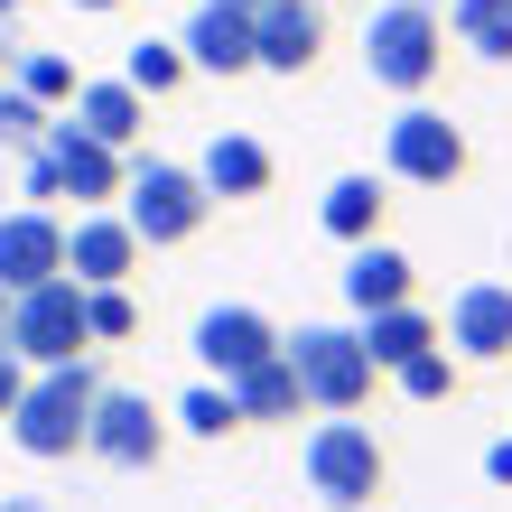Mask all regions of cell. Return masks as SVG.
<instances>
[{"label": "cell", "instance_id": "1", "mask_svg": "<svg viewBox=\"0 0 512 512\" xmlns=\"http://www.w3.org/2000/svg\"><path fill=\"white\" fill-rule=\"evenodd\" d=\"M298 466H308V494H317L326 512H373L382 485H391L382 438H373L354 410H326L317 429H308V447H298Z\"/></svg>", "mask_w": 512, "mask_h": 512}, {"label": "cell", "instance_id": "2", "mask_svg": "<svg viewBox=\"0 0 512 512\" xmlns=\"http://www.w3.org/2000/svg\"><path fill=\"white\" fill-rule=\"evenodd\" d=\"M94 364H47V373H28V391H19V410H10V438H19V457H38V466H56V457H84V419H94Z\"/></svg>", "mask_w": 512, "mask_h": 512}, {"label": "cell", "instance_id": "3", "mask_svg": "<svg viewBox=\"0 0 512 512\" xmlns=\"http://www.w3.org/2000/svg\"><path fill=\"white\" fill-rule=\"evenodd\" d=\"M438 66H447V19L429 10V0H391V10H373V28H364V75L382 84V94L419 103L438 84Z\"/></svg>", "mask_w": 512, "mask_h": 512}, {"label": "cell", "instance_id": "4", "mask_svg": "<svg viewBox=\"0 0 512 512\" xmlns=\"http://www.w3.org/2000/svg\"><path fill=\"white\" fill-rule=\"evenodd\" d=\"M122 224L140 233V252H168V243H196L205 215H215V196H205V177L196 168H177V159H140L122 177Z\"/></svg>", "mask_w": 512, "mask_h": 512}, {"label": "cell", "instance_id": "5", "mask_svg": "<svg viewBox=\"0 0 512 512\" xmlns=\"http://www.w3.org/2000/svg\"><path fill=\"white\" fill-rule=\"evenodd\" d=\"M0 345H10L28 373L94 354V336H84V280H66V270H56V280L19 289V298H10V326H0Z\"/></svg>", "mask_w": 512, "mask_h": 512}, {"label": "cell", "instance_id": "6", "mask_svg": "<svg viewBox=\"0 0 512 512\" xmlns=\"http://www.w3.org/2000/svg\"><path fill=\"white\" fill-rule=\"evenodd\" d=\"M280 354H289L298 391H308V410H364L382 382L354 326H298V336H280Z\"/></svg>", "mask_w": 512, "mask_h": 512}, {"label": "cell", "instance_id": "7", "mask_svg": "<svg viewBox=\"0 0 512 512\" xmlns=\"http://www.w3.org/2000/svg\"><path fill=\"white\" fill-rule=\"evenodd\" d=\"M382 168L401 177V187H457L466 177V131L447 122V112H429V103H401L391 131H382Z\"/></svg>", "mask_w": 512, "mask_h": 512}, {"label": "cell", "instance_id": "8", "mask_svg": "<svg viewBox=\"0 0 512 512\" xmlns=\"http://www.w3.org/2000/svg\"><path fill=\"white\" fill-rule=\"evenodd\" d=\"M84 457H103V466H122V475H149L168 457V419L149 410V391H94V419H84Z\"/></svg>", "mask_w": 512, "mask_h": 512}, {"label": "cell", "instance_id": "9", "mask_svg": "<svg viewBox=\"0 0 512 512\" xmlns=\"http://www.w3.org/2000/svg\"><path fill=\"white\" fill-rule=\"evenodd\" d=\"M317 56H326V0H261L252 10V66L308 75Z\"/></svg>", "mask_w": 512, "mask_h": 512}, {"label": "cell", "instance_id": "10", "mask_svg": "<svg viewBox=\"0 0 512 512\" xmlns=\"http://www.w3.org/2000/svg\"><path fill=\"white\" fill-rule=\"evenodd\" d=\"M438 345H457V364H503L512 354V289L503 280H466L457 298H447Z\"/></svg>", "mask_w": 512, "mask_h": 512}, {"label": "cell", "instance_id": "11", "mask_svg": "<svg viewBox=\"0 0 512 512\" xmlns=\"http://www.w3.org/2000/svg\"><path fill=\"white\" fill-rule=\"evenodd\" d=\"M131 270H140V233L122 224V205H84L75 233H66V280L112 289V280H131Z\"/></svg>", "mask_w": 512, "mask_h": 512}, {"label": "cell", "instance_id": "12", "mask_svg": "<svg viewBox=\"0 0 512 512\" xmlns=\"http://www.w3.org/2000/svg\"><path fill=\"white\" fill-rule=\"evenodd\" d=\"M66 270V224L47 215V205H10L0 215V289H38V280H56Z\"/></svg>", "mask_w": 512, "mask_h": 512}, {"label": "cell", "instance_id": "13", "mask_svg": "<svg viewBox=\"0 0 512 512\" xmlns=\"http://www.w3.org/2000/svg\"><path fill=\"white\" fill-rule=\"evenodd\" d=\"M47 159H56V187H66L75 205H112V196H122V177H131V159H122V149H103L94 131H75V122H47Z\"/></svg>", "mask_w": 512, "mask_h": 512}, {"label": "cell", "instance_id": "14", "mask_svg": "<svg viewBox=\"0 0 512 512\" xmlns=\"http://www.w3.org/2000/svg\"><path fill=\"white\" fill-rule=\"evenodd\" d=\"M261 354H280V326H270L261 308H205V317H196V364L215 373V382L252 373Z\"/></svg>", "mask_w": 512, "mask_h": 512}, {"label": "cell", "instance_id": "15", "mask_svg": "<svg viewBox=\"0 0 512 512\" xmlns=\"http://www.w3.org/2000/svg\"><path fill=\"white\" fill-rule=\"evenodd\" d=\"M177 47H187V75H252V10H233V0H205Z\"/></svg>", "mask_w": 512, "mask_h": 512}, {"label": "cell", "instance_id": "16", "mask_svg": "<svg viewBox=\"0 0 512 512\" xmlns=\"http://www.w3.org/2000/svg\"><path fill=\"white\" fill-rule=\"evenodd\" d=\"M196 177H205V196H215V205H252V196H270V149L252 131H215V140H205V159H196Z\"/></svg>", "mask_w": 512, "mask_h": 512}, {"label": "cell", "instance_id": "17", "mask_svg": "<svg viewBox=\"0 0 512 512\" xmlns=\"http://www.w3.org/2000/svg\"><path fill=\"white\" fill-rule=\"evenodd\" d=\"M66 122L94 131L103 149H131V140L149 131V94H131L122 75H112V84H75V112H66Z\"/></svg>", "mask_w": 512, "mask_h": 512}, {"label": "cell", "instance_id": "18", "mask_svg": "<svg viewBox=\"0 0 512 512\" xmlns=\"http://www.w3.org/2000/svg\"><path fill=\"white\" fill-rule=\"evenodd\" d=\"M410 289H419L410 252H391L382 233H373V243H354V261H345V298H354V317H373V308H401Z\"/></svg>", "mask_w": 512, "mask_h": 512}, {"label": "cell", "instance_id": "19", "mask_svg": "<svg viewBox=\"0 0 512 512\" xmlns=\"http://www.w3.org/2000/svg\"><path fill=\"white\" fill-rule=\"evenodd\" d=\"M224 391H233V410H243V429H270V419H298V410H308V391H298L289 354H261V364L233 373Z\"/></svg>", "mask_w": 512, "mask_h": 512}, {"label": "cell", "instance_id": "20", "mask_svg": "<svg viewBox=\"0 0 512 512\" xmlns=\"http://www.w3.org/2000/svg\"><path fill=\"white\" fill-rule=\"evenodd\" d=\"M354 336H364L373 373H401L410 354H429V345H438V317H429V308H410V298H401V308H373L364 326H354Z\"/></svg>", "mask_w": 512, "mask_h": 512}, {"label": "cell", "instance_id": "21", "mask_svg": "<svg viewBox=\"0 0 512 512\" xmlns=\"http://www.w3.org/2000/svg\"><path fill=\"white\" fill-rule=\"evenodd\" d=\"M382 177H336V187H326L317 196V224L326 233H336V243H373V233H382Z\"/></svg>", "mask_w": 512, "mask_h": 512}, {"label": "cell", "instance_id": "22", "mask_svg": "<svg viewBox=\"0 0 512 512\" xmlns=\"http://www.w3.org/2000/svg\"><path fill=\"white\" fill-rule=\"evenodd\" d=\"M122 84H131V94H149V103L177 94V84H187V47H177V38H140L131 66H122Z\"/></svg>", "mask_w": 512, "mask_h": 512}, {"label": "cell", "instance_id": "23", "mask_svg": "<svg viewBox=\"0 0 512 512\" xmlns=\"http://www.w3.org/2000/svg\"><path fill=\"white\" fill-rule=\"evenodd\" d=\"M447 28H457L475 56H494V66L512 56V10H503V0H447Z\"/></svg>", "mask_w": 512, "mask_h": 512}, {"label": "cell", "instance_id": "24", "mask_svg": "<svg viewBox=\"0 0 512 512\" xmlns=\"http://www.w3.org/2000/svg\"><path fill=\"white\" fill-rule=\"evenodd\" d=\"M84 336H94V345H122V336H140V298H131V280L84 289Z\"/></svg>", "mask_w": 512, "mask_h": 512}, {"label": "cell", "instance_id": "25", "mask_svg": "<svg viewBox=\"0 0 512 512\" xmlns=\"http://www.w3.org/2000/svg\"><path fill=\"white\" fill-rule=\"evenodd\" d=\"M391 382H401V401L438 410V401H457V354H447V345H429V354H410V364L391 373Z\"/></svg>", "mask_w": 512, "mask_h": 512}, {"label": "cell", "instance_id": "26", "mask_svg": "<svg viewBox=\"0 0 512 512\" xmlns=\"http://www.w3.org/2000/svg\"><path fill=\"white\" fill-rule=\"evenodd\" d=\"M177 429H187V438H233V429H243V410H233L224 382H196L187 401H177Z\"/></svg>", "mask_w": 512, "mask_h": 512}, {"label": "cell", "instance_id": "27", "mask_svg": "<svg viewBox=\"0 0 512 512\" xmlns=\"http://www.w3.org/2000/svg\"><path fill=\"white\" fill-rule=\"evenodd\" d=\"M75 84H84V75H75L56 47H28V56H19V94H28V103L56 112V103H75Z\"/></svg>", "mask_w": 512, "mask_h": 512}, {"label": "cell", "instance_id": "28", "mask_svg": "<svg viewBox=\"0 0 512 512\" xmlns=\"http://www.w3.org/2000/svg\"><path fill=\"white\" fill-rule=\"evenodd\" d=\"M47 122H56L47 103H28L19 84H0V149H38V140H47Z\"/></svg>", "mask_w": 512, "mask_h": 512}, {"label": "cell", "instance_id": "29", "mask_svg": "<svg viewBox=\"0 0 512 512\" xmlns=\"http://www.w3.org/2000/svg\"><path fill=\"white\" fill-rule=\"evenodd\" d=\"M19 196H28V205L66 196V187H56V159H47V149H28V168H19Z\"/></svg>", "mask_w": 512, "mask_h": 512}, {"label": "cell", "instance_id": "30", "mask_svg": "<svg viewBox=\"0 0 512 512\" xmlns=\"http://www.w3.org/2000/svg\"><path fill=\"white\" fill-rule=\"evenodd\" d=\"M19 391H28V364H19V354H10V345H0V419H10V410H19Z\"/></svg>", "mask_w": 512, "mask_h": 512}, {"label": "cell", "instance_id": "31", "mask_svg": "<svg viewBox=\"0 0 512 512\" xmlns=\"http://www.w3.org/2000/svg\"><path fill=\"white\" fill-rule=\"evenodd\" d=\"M485 475H494V485L512 494V438H494V447H485Z\"/></svg>", "mask_w": 512, "mask_h": 512}, {"label": "cell", "instance_id": "32", "mask_svg": "<svg viewBox=\"0 0 512 512\" xmlns=\"http://www.w3.org/2000/svg\"><path fill=\"white\" fill-rule=\"evenodd\" d=\"M0 512H47V503H28V494H19V503H0Z\"/></svg>", "mask_w": 512, "mask_h": 512}, {"label": "cell", "instance_id": "33", "mask_svg": "<svg viewBox=\"0 0 512 512\" xmlns=\"http://www.w3.org/2000/svg\"><path fill=\"white\" fill-rule=\"evenodd\" d=\"M75 10H122V0H75Z\"/></svg>", "mask_w": 512, "mask_h": 512}, {"label": "cell", "instance_id": "34", "mask_svg": "<svg viewBox=\"0 0 512 512\" xmlns=\"http://www.w3.org/2000/svg\"><path fill=\"white\" fill-rule=\"evenodd\" d=\"M10 10H28V0H0V19H10Z\"/></svg>", "mask_w": 512, "mask_h": 512}, {"label": "cell", "instance_id": "35", "mask_svg": "<svg viewBox=\"0 0 512 512\" xmlns=\"http://www.w3.org/2000/svg\"><path fill=\"white\" fill-rule=\"evenodd\" d=\"M0 326H10V289H0Z\"/></svg>", "mask_w": 512, "mask_h": 512}, {"label": "cell", "instance_id": "36", "mask_svg": "<svg viewBox=\"0 0 512 512\" xmlns=\"http://www.w3.org/2000/svg\"><path fill=\"white\" fill-rule=\"evenodd\" d=\"M233 10H261V0H233Z\"/></svg>", "mask_w": 512, "mask_h": 512}, {"label": "cell", "instance_id": "37", "mask_svg": "<svg viewBox=\"0 0 512 512\" xmlns=\"http://www.w3.org/2000/svg\"><path fill=\"white\" fill-rule=\"evenodd\" d=\"M0 66H10V47H0Z\"/></svg>", "mask_w": 512, "mask_h": 512}, {"label": "cell", "instance_id": "38", "mask_svg": "<svg viewBox=\"0 0 512 512\" xmlns=\"http://www.w3.org/2000/svg\"><path fill=\"white\" fill-rule=\"evenodd\" d=\"M503 10H512V0H503Z\"/></svg>", "mask_w": 512, "mask_h": 512}]
</instances>
